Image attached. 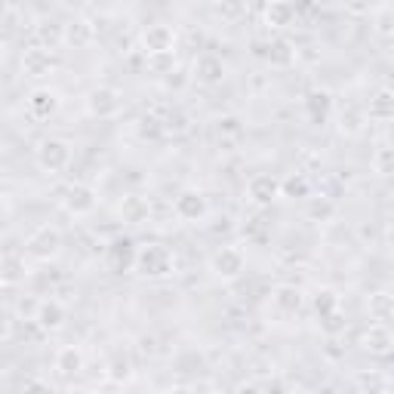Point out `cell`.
<instances>
[{"mask_svg":"<svg viewBox=\"0 0 394 394\" xmlns=\"http://www.w3.org/2000/svg\"><path fill=\"white\" fill-rule=\"evenodd\" d=\"M117 92L114 90H96L90 96V108H92V114H99V117H108V114H114L117 111Z\"/></svg>","mask_w":394,"mask_h":394,"instance_id":"8","label":"cell"},{"mask_svg":"<svg viewBox=\"0 0 394 394\" xmlns=\"http://www.w3.org/2000/svg\"><path fill=\"white\" fill-rule=\"evenodd\" d=\"M213 268H216L219 277H238L243 271V256L238 249H222L216 259H213Z\"/></svg>","mask_w":394,"mask_h":394,"instance_id":"4","label":"cell"},{"mask_svg":"<svg viewBox=\"0 0 394 394\" xmlns=\"http://www.w3.org/2000/svg\"><path fill=\"white\" fill-rule=\"evenodd\" d=\"M376 170H379V173H391V170H394V145L382 148V151L376 154Z\"/></svg>","mask_w":394,"mask_h":394,"instance_id":"17","label":"cell"},{"mask_svg":"<svg viewBox=\"0 0 394 394\" xmlns=\"http://www.w3.org/2000/svg\"><path fill=\"white\" fill-rule=\"evenodd\" d=\"M286 16H290V6H286V3H274V6L268 10V22H271V25H284Z\"/></svg>","mask_w":394,"mask_h":394,"instance_id":"18","label":"cell"},{"mask_svg":"<svg viewBox=\"0 0 394 394\" xmlns=\"http://www.w3.org/2000/svg\"><path fill=\"white\" fill-rule=\"evenodd\" d=\"M28 253L38 256V259H49V256L59 253V231L53 228H40L38 234L28 238Z\"/></svg>","mask_w":394,"mask_h":394,"instance_id":"1","label":"cell"},{"mask_svg":"<svg viewBox=\"0 0 394 394\" xmlns=\"http://www.w3.org/2000/svg\"><path fill=\"white\" fill-rule=\"evenodd\" d=\"M388 240H391V247H394V228H391V234H388Z\"/></svg>","mask_w":394,"mask_h":394,"instance_id":"20","label":"cell"},{"mask_svg":"<svg viewBox=\"0 0 394 394\" xmlns=\"http://www.w3.org/2000/svg\"><path fill=\"white\" fill-rule=\"evenodd\" d=\"M197 74H200V81H206V83H219L225 68H222V62H216V59H200Z\"/></svg>","mask_w":394,"mask_h":394,"instance_id":"14","label":"cell"},{"mask_svg":"<svg viewBox=\"0 0 394 394\" xmlns=\"http://www.w3.org/2000/svg\"><path fill=\"white\" fill-rule=\"evenodd\" d=\"M62 320H65V308H62L59 302H44L38 311V324L44 329H59Z\"/></svg>","mask_w":394,"mask_h":394,"instance_id":"10","label":"cell"},{"mask_svg":"<svg viewBox=\"0 0 394 394\" xmlns=\"http://www.w3.org/2000/svg\"><path fill=\"white\" fill-rule=\"evenodd\" d=\"M388 345H391L388 329H385L382 324H376V327H372V333L367 336V348H372V351H385Z\"/></svg>","mask_w":394,"mask_h":394,"instance_id":"16","label":"cell"},{"mask_svg":"<svg viewBox=\"0 0 394 394\" xmlns=\"http://www.w3.org/2000/svg\"><path fill=\"white\" fill-rule=\"evenodd\" d=\"M56 105H59V96L53 90H34L31 99H28V111L34 117H49L56 111Z\"/></svg>","mask_w":394,"mask_h":394,"instance_id":"5","label":"cell"},{"mask_svg":"<svg viewBox=\"0 0 394 394\" xmlns=\"http://www.w3.org/2000/svg\"><path fill=\"white\" fill-rule=\"evenodd\" d=\"M92 204H96V200H92V188H87V185H74L65 197V206L71 213H90Z\"/></svg>","mask_w":394,"mask_h":394,"instance_id":"9","label":"cell"},{"mask_svg":"<svg viewBox=\"0 0 394 394\" xmlns=\"http://www.w3.org/2000/svg\"><path fill=\"white\" fill-rule=\"evenodd\" d=\"M277 299L290 308H299V302H302V299H299V290H290V286H284V290L277 293Z\"/></svg>","mask_w":394,"mask_h":394,"instance_id":"19","label":"cell"},{"mask_svg":"<svg viewBox=\"0 0 394 394\" xmlns=\"http://www.w3.org/2000/svg\"><path fill=\"white\" fill-rule=\"evenodd\" d=\"M145 47L148 53H170L173 49V31L167 25H157V28H148L145 31Z\"/></svg>","mask_w":394,"mask_h":394,"instance_id":"7","label":"cell"},{"mask_svg":"<svg viewBox=\"0 0 394 394\" xmlns=\"http://www.w3.org/2000/svg\"><path fill=\"white\" fill-rule=\"evenodd\" d=\"M139 268L142 274H167L170 271V253L163 247H148L139 256Z\"/></svg>","mask_w":394,"mask_h":394,"instance_id":"3","label":"cell"},{"mask_svg":"<svg viewBox=\"0 0 394 394\" xmlns=\"http://www.w3.org/2000/svg\"><path fill=\"white\" fill-rule=\"evenodd\" d=\"M25 68L40 77V74H47V71L53 68V59H49L47 49H31V53L25 56Z\"/></svg>","mask_w":394,"mask_h":394,"instance_id":"13","label":"cell"},{"mask_svg":"<svg viewBox=\"0 0 394 394\" xmlns=\"http://www.w3.org/2000/svg\"><path fill=\"white\" fill-rule=\"evenodd\" d=\"M176 213H179L182 219H191V222H195V219H200V216L206 213V204H204V197H200L197 191H185V195L176 200Z\"/></svg>","mask_w":394,"mask_h":394,"instance_id":"6","label":"cell"},{"mask_svg":"<svg viewBox=\"0 0 394 394\" xmlns=\"http://www.w3.org/2000/svg\"><path fill=\"white\" fill-rule=\"evenodd\" d=\"M62 372H77L83 367V357H81V351L77 348H62V354H59V363H56Z\"/></svg>","mask_w":394,"mask_h":394,"instance_id":"15","label":"cell"},{"mask_svg":"<svg viewBox=\"0 0 394 394\" xmlns=\"http://www.w3.org/2000/svg\"><path fill=\"white\" fill-rule=\"evenodd\" d=\"M249 195H253V200H259V204H268V200H274L277 195V182L271 176H259L249 182Z\"/></svg>","mask_w":394,"mask_h":394,"instance_id":"11","label":"cell"},{"mask_svg":"<svg viewBox=\"0 0 394 394\" xmlns=\"http://www.w3.org/2000/svg\"><path fill=\"white\" fill-rule=\"evenodd\" d=\"M38 157H40V167H47V170H62V167L68 163L71 151H68L65 142H59V139H47L44 145H40Z\"/></svg>","mask_w":394,"mask_h":394,"instance_id":"2","label":"cell"},{"mask_svg":"<svg viewBox=\"0 0 394 394\" xmlns=\"http://www.w3.org/2000/svg\"><path fill=\"white\" fill-rule=\"evenodd\" d=\"M370 114L372 117H379V120H394V90L379 92V96L372 99V105H370Z\"/></svg>","mask_w":394,"mask_h":394,"instance_id":"12","label":"cell"}]
</instances>
